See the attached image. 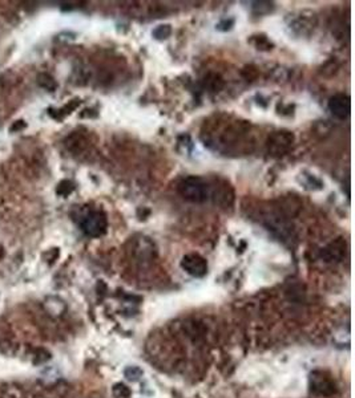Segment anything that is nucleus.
Listing matches in <instances>:
<instances>
[{
    "instance_id": "9",
    "label": "nucleus",
    "mask_w": 355,
    "mask_h": 398,
    "mask_svg": "<svg viewBox=\"0 0 355 398\" xmlns=\"http://www.w3.org/2000/svg\"><path fill=\"white\" fill-rule=\"evenodd\" d=\"M38 82L40 86H43L44 89L51 90V92L53 89H56V81L53 80V77H51L49 75H47V73L39 75Z\"/></svg>"
},
{
    "instance_id": "2",
    "label": "nucleus",
    "mask_w": 355,
    "mask_h": 398,
    "mask_svg": "<svg viewBox=\"0 0 355 398\" xmlns=\"http://www.w3.org/2000/svg\"><path fill=\"white\" fill-rule=\"evenodd\" d=\"M80 227L88 237H103L108 229L107 216L101 211H87L80 219Z\"/></svg>"
},
{
    "instance_id": "6",
    "label": "nucleus",
    "mask_w": 355,
    "mask_h": 398,
    "mask_svg": "<svg viewBox=\"0 0 355 398\" xmlns=\"http://www.w3.org/2000/svg\"><path fill=\"white\" fill-rule=\"evenodd\" d=\"M293 144V134L289 131H278L270 137L269 140V152H271L274 156H281L290 148Z\"/></svg>"
},
{
    "instance_id": "12",
    "label": "nucleus",
    "mask_w": 355,
    "mask_h": 398,
    "mask_svg": "<svg viewBox=\"0 0 355 398\" xmlns=\"http://www.w3.org/2000/svg\"><path fill=\"white\" fill-rule=\"evenodd\" d=\"M73 189H75V186H73L72 182L64 181V182H61L60 185H59V187H57V194L63 195V197H67V195H69L72 193Z\"/></svg>"
},
{
    "instance_id": "1",
    "label": "nucleus",
    "mask_w": 355,
    "mask_h": 398,
    "mask_svg": "<svg viewBox=\"0 0 355 398\" xmlns=\"http://www.w3.org/2000/svg\"><path fill=\"white\" fill-rule=\"evenodd\" d=\"M178 194L192 203H204L210 198V186L201 177H186L178 183Z\"/></svg>"
},
{
    "instance_id": "4",
    "label": "nucleus",
    "mask_w": 355,
    "mask_h": 398,
    "mask_svg": "<svg viewBox=\"0 0 355 398\" xmlns=\"http://www.w3.org/2000/svg\"><path fill=\"white\" fill-rule=\"evenodd\" d=\"M310 388L314 393L319 396H333L335 393V384L325 373L314 372L310 376Z\"/></svg>"
},
{
    "instance_id": "5",
    "label": "nucleus",
    "mask_w": 355,
    "mask_h": 398,
    "mask_svg": "<svg viewBox=\"0 0 355 398\" xmlns=\"http://www.w3.org/2000/svg\"><path fill=\"white\" fill-rule=\"evenodd\" d=\"M350 97L345 93H338L330 98L329 109L335 117L345 119L350 115Z\"/></svg>"
},
{
    "instance_id": "13",
    "label": "nucleus",
    "mask_w": 355,
    "mask_h": 398,
    "mask_svg": "<svg viewBox=\"0 0 355 398\" xmlns=\"http://www.w3.org/2000/svg\"><path fill=\"white\" fill-rule=\"evenodd\" d=\"M172 34L171 26H160L153 31V35L156 39H167Z\"/></svg>"
},
{
    "instance_id": "7",
    "label": "nucleus",
    "mask_w": 355,
    "mask_h": 398,
    "mask_svg": "<svg viewBox=\"0 0 355 398\" xmlns=\"http://www.w3.org/2000/svg\"><path fill=\"white\" fill-rule=\"evenodd\" d=\"M44 308L51 316H60L65 311V304L57 297H49L44 303Z\"/></svg>"
},
{
    "instance_id": "8",
    "label": "nucleus",
    "mask_w": 355,
    "mask_h": 398,
    "mask_svg": "<svg viewBox=\"0 0 355 398\" xmlns=\"http://www.w3.org/2000/svg\"><path fill=\"white\" fill-rule=\"evenodd\" d=\"M205 86L209 88L210 90L213 92H219L221 88L223 86V81L222 79L217 75H209V76L205 79Z\"/></svg>"
},
{
    "instance_id": "10",
    "label": "nucleus",
    "mask_w": 355,
    "mask_h": 398,
    "mask_svg": "<svg viewBox=\"0 0 355 398\" xmlns=\"http://www.w3.org/2000/svg\"><path fill=\"white\" fill-rule=\"evenodd\" d=\"M142 374H144V372H142V369L138 368V366H128V368L124 370V376L127 377V380H129V381L132 382L138 381V380L142 377Z\"/></svg>"
},
{
    "instance_id": "3",
    "label": "nucleus",
    "mask_w": 355,
    "mask_h": 398,
    "mask_svg": "<svg viewBox=\"0 0 355 398\" xmlns=\"http://www.w3.org/2000/svg\"><path fill=\"white\" fill-rule=\"evenodd\" d=\"M181 267L194 278H202L208 272V262L198 254L185 255L181 260Z\"/></svg>"
},
{
    "instance_id": "11",
    "label": "nucleus",
    "mask_w": 355,
    "mask_h": 398,
    "mask_svg": "<svg viewBox=\"0 0 355 398\" xmlns=\"http://www.w3.org/2000/svg\"><path fill=\"white\" fill-rule=\"evenodd\" d=\"M113 394L116 398H129L131 397V389L124 384H116L113 386Z\"/></svg>"
},
{
    "instance_id": "14",
    "label": "nucleus",
    "mask_w": 355,
    "mask_h": 398,
    "mask_svg": "<svg viewBox=\"0 0 355 398\" xmlns=\"http://www.w3.org/2000/svg\"><path fill=\"white\" fill-rule=\"evenodd\" d=\"M0 256H3V248H1V246H0Z\"/></svg>"
}]
</instances>
